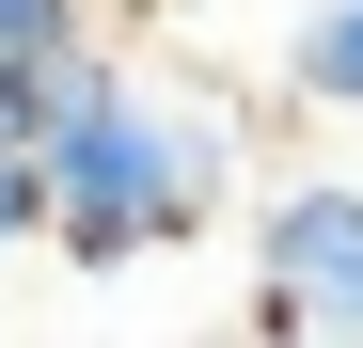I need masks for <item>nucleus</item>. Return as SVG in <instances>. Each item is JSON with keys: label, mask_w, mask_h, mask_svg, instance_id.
I'll list each match as a JSON object with an SVG mask.
<instances>
[{"label": "nucleus", "mask_w": 363, "mask_h": 348, "mask_svg": "<svg viewBox=\"0 0 363 348\" xmlns=\"http://www.w3.org/2000/svg\"><path fill=\"white\" fill-rule=\"evenodd\" d=\"M79 64H95V48H79V0H0V95H32V111H48Z\"/></svg>", "instance_id": "nucleus-3"}, {"label": "nucleus", "mask_w": 363, "mask_h": 348, "mask_svg": "<svg viewBox=\"0 0 363 348\" xmlns=\"http://www.w3.org/2000/svg\"><path fill=\"white\" fill-rule=\"evenodd\" d=\"M32 222H48L32 206V95H0V238H32Z\"/></svg>", "instance_id": "nucleus-5"}, {"label": "nucleus", "mask_w": 363, "mask_h": 348, "mask_svg": "<svg viewBox=\"0 0 363 348\" xmlns=\"http://www.w3.org/2000/svg\"><path fill=\"white\" fill-rule=\"evenodd\" d=\"M300 95L363 111V0H316V16H300Z\"/></svg>", "instance_id": "nucleus-4"}, {"label": "nucleus", "mask_w": 363, "mask_h": 348, "mask_svg": "<svg viewBox=\"0 0 363 348\" xmlns=\"http://www.w3.org/2000/svg\"><path fill=\"white\" fill-rule=\"evenodd\" d=\"M206 174H221L206 127H174V111L143 80H111V64H79L64 95L32 111V206H48V238L95 254V269L190 238V222H206Z\"/></svg>", "instance_id": "nucleus-1"}, {"label": "nucleus", "mask_w": 363, "mask_h": 348, "mask_svg": "<svg viewBox=\"0 0 363 348\" xmlns=\"http://www.w3.org/2000/svg\"><path fill=\"white\" fill-rule=\"evenodd\" d=\"M253 269H269V317H284V332L363 348V190H347V174H300V190H269Z\"/></svg>", "instance_id": "nucleus-2"}]
</instances>
